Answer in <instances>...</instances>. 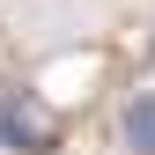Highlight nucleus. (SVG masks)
<instances>
[{"label":"nucleus","mask_w":155,"mask_h":155,"mask_svg":"<svg viewBox=\"0 0 155 155\" xmlns=\"http://www.w3.org/2000/svg\"><path fill=\"white\" fill-rule=\"evenodd\" d=\"M118 133H126V148H133V155H155V89H133V96H126Z\"/></svg>","instance_id":"f03ea898"},{"label":"nucleus","mask_w":155,"mask_h":155,"mask_svg":"<svg viewBox=\"0 0 155 155\" xmlns=\"http://www.w3.org/2000/svg\"><path fill=\"white\" fill-rule=\"evenodd\" d=\"M0 148H15V155H52V126L37 118V111H22L15 96H0Z\"/></svg>","instance_id":"f257e3e1"}]
</instances>
